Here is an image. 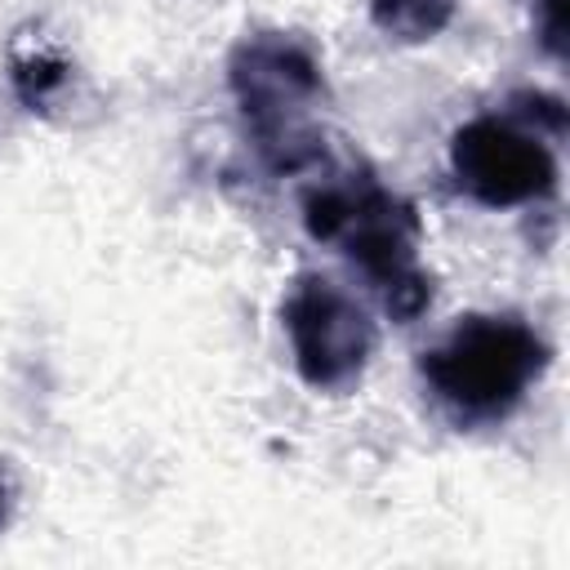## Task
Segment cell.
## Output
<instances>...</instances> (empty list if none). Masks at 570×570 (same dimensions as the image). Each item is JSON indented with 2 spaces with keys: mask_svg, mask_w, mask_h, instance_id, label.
Returning a JSON list of instances; mask_svg holds the SVG:
<instances>
[{
  "mask_svg": "<svg viewBox=\"0 0 570 570\" xmlns=\"http://www.w3.org/2000/svg\"><path fill=\"white\" fill-rule=\"evenodd\" d=\"M289 330L298 343V361L316 383L352 374L370 347L365 316L330 285H312L289 303Z\"/></svg>",
  "mask_w": 570,
  "mask_h": 570,
  "instance_id": "cell-3",
  "label": "cell"
},
{
  "mask_svg": "<svg viewBox=\"0 0 570 570\" xmlns=\"http://www.w3.org/2000/svg\"><path fill=\"white\" fill-rule=\"evenodd\" d=\"M454 160H459L463 183L490 205L525 200V196H534L552 183L548 151L534 138H521V134H512L494 120L468 125L454 142Z\"/></svg>",
  "mask_w": 570,
  "mask_h": 570,
  "instance_id": "cell-2",
  "label": "cell"
},
{
  "mask_svg": "<svg viewBox=\"0 0 570 570\" xmlns=\"http://www.w3.org/2000/svg\"><path fill=\"white\" fill-rule=\"evenodd\" d=\"M534 365H539V343L521 325L476 321V325L459 330L445 352H436L428 361V374L445 396H454L472 410H490V405H503L508 396H517L521 383L534 374Z\"/></svg>",
  "mask_w": 570,
  "mask_h": 570,
  "instance_id": "cell-1",
  "label": "cell"
}]
</instances>
